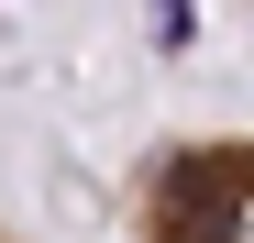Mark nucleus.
I'll list each match as a JSON object with an SVG mask.
<instances>
[{"label":"nucleus","instance_id":"obj_2","mask_svg":"<svg viewBox=\"0 0 254 243\" xmlns=\"http://www.w3.org/2000/svg\"><path fill=\"white\" fill-rule=\"evenodd\" d=\"M0 243H33V232H22V221H0Z\"/></svg>","mask_w":254,"mask_h":243},{"label":"nucleus","instance_id":"obj_1","mask_svg":"<svg viewBox=\"0 0 254 243\" xmlns=\"http://www.w3.org/2000/svg\"><path fill=\"white\" fill-rule=\"evenodd\" d=\"M133 243H254V133H177L133 166Z\"/></svg>","mask_w":254,"mask_h":243}]
</instances>
